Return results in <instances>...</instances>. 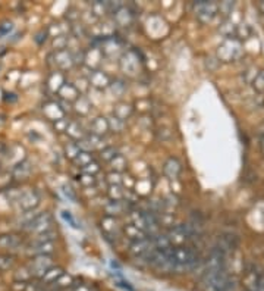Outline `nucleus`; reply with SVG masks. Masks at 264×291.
I'll return each instance as SVG.
<instances>
[{"instance_id":"obj_1","label":"nucleus","mask_w":264,"mask_h":291,"mask_svg":"<svg viewBox=\"0 0 264 291\" xmlns=\"http://www.w3.org/2000/svg\"><path fill=\"white\" fill-rule=\"evenodd\" d=\"M200 284L204 291H230L234 288V279L226 269L206 270Z\"/></svg>"},{"instance_id":"obj_2","label":"nucleus","mask_w":264,"mask_h":291,"mask_svg":"<svg viewBox=\"0 0 264 291\" xmlns=\"http://www.w3.org/2000/svg\"><path fill=\"white\" fill-rule=\"evenodd\" d=\"M174 259L176 262L175 272L178 270H194L202 265V259L197 250L188 246L174 247Z\"/></svg>"},{"instance_id":"obj_3","label":"nucleus","mask_w":264,"mask_h":291,"mask_svg":"<svg viewBox=\"0 0 264 291\" xmlns=\"http://www.w3.org/2000/svg\"><path fill=\"white\" fill-rule=\"evenodd\" d=\"M242 55H244V47L240 39L236 37L226 39L218 49V58L222 62H234L240 59Z\"/></svg>"},{"instance_id":"obj_4","label":"nucleus","mask_w":264,"mask_h":291,"mask_svg":"<svg viewBox=\"0 0 264 291\" xmlns=\"http://www.w3.org/2000/svg\"><path fill=\"white\" fill-rule=\"evenodd\" d=\"M26 232L30 234H34V235H40L44 234L50 229H53V216L48 213V212H44V213H38L30 224L24 228Z\"/></svg>"},{"instance_id":"obj_5","label":"nucleus","mask_w":264,"mask_h":291,"mask_svg":"<svg viewBox=\"0 0 264 291\" xmlns=\"http://www.w3.org/2000/svg\"><path fill=\"white\" fill-rule=\"evenodd\" d=\"M194 12L201 23L208 24L218 17L219 6H218V3H213V2H197L194 5Z\"/></svg>"},{"instance_id":"obj_6","label":"nucleus","mask_w":264,"mask_h":291,"mask_svg":"<svg viewBox=\"0 0 264 291\" xmlns=\"http://www.w3.org/2000/svg\"><path fill=\"white\" fill-rule=\"evenodd\" d=\"M50 268H53L52 256H34L26 265V269L30 270L31 276L37 279H40Z\"/></svg>"},{"instance_id":"obj_7","label":"nucleus","mask_w":264,"mask_h":291,"mask_svg":"<svg viewBox=\"0 0 264 291\" xmlns=\"http://www.w3.org/2000/svg\"><path fill=\"white\" fill-rule=\"evenodd\" d=\"M16 206L22 212H28V210H34L38 204H40V194L36 190H26V191H21L20 197L16 199Z\"/></svg>"},{"instance_id":"obj_8","label":"nucleus","mask_w":264,"mask_h":291,"mask_svg":"<svg viewBox=\"0 0 264 291\" xmlns=\"http://www.w3.org/2000/svg\"><path fill=\"white\" fill-rule=\"evenodd\" d=\"M154 248L156 247H154L153 241H152V237H147L144 240L132 241L130 251H131L136 259H144L146 256H148L153 251Z\"/></svg>"},{"instance_id":"obj_9","label":"nucleus","mask_w":264,"mask_h":291,"mask_svg":"<svg viewBox=\"0 0 264 291\" xmlns=\"http://www.w3.org/2000/svg\"><path fill=\"white\" fill-rule=\"evenodd\" d=\"M24 246V241L20 235L16 234H3L0 235V248L9 250V251H16Z\"/></svg>"},{"instance_id":"obj_10","label":"nucleus","mask_w":264,"mask_h":291,"mask_svg":"<svg viewBox=\"0 0 264 291\" xmlns=\"http://www.w3.org/2000/svg\"><path fill=\"white\" fill-rule=\"evenodd\" d=\"M106 213L108 216H114V215H120L126 210H132V203L126 202V200H110L106 204Z\"/></svg>"},{"instance_id":"obj_11","label":"nucleus","mask_w":264,"mask_h":291,"mask_svg":"<svg viewBox=\"0 0 264 291\" xmlns=\"http://www.w3.org/2000/svg\"><path fill=\"white\" fill-rule=\"evenodd\" d=\"M54 251V244L53 243H36L26 247V253L32 256H50Z\"/></svg>"},{"instance_id":"obj_12","label":"nucleus","mask_w":264,"mask_h":291,"mask_svg":"<svg viewBox=\"0 0 264 291\" xmlns=\"http://www.w3.org/2000/svg\"><path fill=\"white\" fill-rule=\"evenodd\" d=\"M182 171V165L180 162L176 159V157H169L166 162H164V166H163V172L164 175L169 179H176L178 175L180 174Z\"/></svg>"},{"instance_id":"obj_13","label":"nucleus","mask_w":264,"mask_h":291,"mask_svg":"<svg viewBox=\"0 0 264 291\" xmlns=\"http://www.w3.org/2000/svg\"><path fill=\"white\" fill-rule=\"evenodd\" d=\"M54 65L60 69H66V68H70L75 62H74V58H72V53L65 49V50H59L56 52L54 55Z\"/></svg>"},{"instance_id":"obj_14","label":"nucleus","mask_w":264,"mask_h":291,"mask_svg":"<svg viewBox=\"0 0 264 291\" xmlns=\"http://www.w3.org/2000/svg\"><path fill=\"white\" fill-rule=\"evenodd\" d=\"M43 112L44 115H46L50 121H53V122H56V121H59V119H62V118L65 116L64 109H62L60 105L56 103V102H48V103L43 108Z\"/></svg>"},{"instance_id":"obj_15","label":"nucleus","mask_w":264,"mask_h":291,"mask_svg":"<svg viewBox=\"0 0 264 291\" xmlns=\"http://www.w3.org/2000/svg\"><path fill=\"white\" fill-rule=\"evenodd\" d=\"M32 172V166L28 160H21L18 162L14 169H12V175L15 179H26Z\"/></svg>"},{"instance_id":"obj_16","label":"nucleus","mask_w":264,"mask_h":291,"mask_svg":"<svg viewBox=\"0 0 264 291\" xmlns=\"http://www.w3.org/2000/svg\"><path fill=\"white\" fill-rule=\"evenodd\" d=\"M90 84L97 87V89H106L110 84V78L102 71H94V72H91Z\"/></svg>"},{"instance_id":"obj_17","label":"nucleus","mask_w":264,"mask_h":291,"mask_svg":"<svg viewBox=\"0 0 264 291\" xmlns=\"http://www.w3.org/2000/svg\"><path fill=\"white\" fill-rule=\"evenodd\" d=\"M90 130H91V134L97 135V137H103V135L109 131L108 119H104V118H96V119L91 122Z\"/></svg>"},{"instance_id":"obj_18","label":"nucleus","mask_w":264,"mask_h":291,"mask_svg":"<svg viewBox=\"0 0 264 291\" xmlns=\"http://www.w3.org/2000/svg\"><path fill=\"white\" fill-rule=\"evenodd\" d=\"M65 273V270L62 268H59V266H53V268H50L46 273H44L43 276L40 278V284L46 287V285H50V284H53L60 275H64Z\"/></svg>"},{"instance_id":"obj_19","label":"nucleus","mask_w":264,"mask_h":291,"mask_svg":"<svg viewBox=\"0 0 264 291\" xmlns=\"http://www.w3.org/2000/svg\"><path fill=\"white\" fill-rule=\"evenodd\" d=\"M59 94L62 96V99H64V102H72V100H78L80 99V91L78 89L75 87V86H72V84H64V87L59 90Z\"/></svg>"},{"instance_id":"obj_20","label":"nucleus","mask_w":264,"mask_h":291,"mask_svg":"<svg viewBox=\"0 0 264 291\" xmlns=\"http://www.w3.org/2000/svg\"><path fill=\"white\" fill-rule=\"evenodd\" d=\"M66 134L69 135L70 138H74V140H82L84 137H86V131H84V128L80 125V122H76V121H70L69 124H68V128H66Z\"/></svg>"},{"instance_id":"obj_21","label":"nucleus","mask_w":264,"mask_h":291,"mask_svg":"<svg viewBox=\"0 0 264 291\" xmlns=\"http://www.w3.org/2000/svg\"><path fill=\"white\" fill-rule=\"evenodd\" d=\"M130 216H131V222L134 226H136L138 229L147 232V222H146V215L142 210H135L132 209L130 212Z\"/></svg>"},{"instance_id":"obj_22","label":"nucleus","mask_w":264,"mask_h":291,"mask_svg":"<svg viewBox=\"0 0 264 291\" xmlns=\"http://www.w3.org/2000/svg\"><path fill=\"white\" fill-rule=\"evenodd\" d=\"M64 84H65V77H64L62 72L56 71V72H53L50 75V78H48V87L50 89L59 91V90L64 87Z\"/></svg>"},{"instance_id":"obj_23","label":"nucleus","mask_w":264,"mask_h":291,"mask_svg":"<svg viewBox=\"0 0 264 291\" xmlns=\"http://www.w3.org/2000/svg\"><path fill=\"white\" fill-rule=\"evenodd\" d=\"M102 228H103L104 234H106L108 237H110V235L116 234V231H118V221H116L113 216H106V218L102 221Z\"/></svg>"},{"instance_id":"obj_24","label":"nucleus","mask_w":264,"mask_h":291,"mask_svg":"<svg viewBox=\"0 0 264 291\" xmlns=\"http://www.w3.org/2000/svg\"><path fill=\"white\" fill-rule=\"evenodd\" d=\"M125 234H126V237H130V238L134 240V241H138V240H144V238H147V232H144V231L138 229L136 226H134L132 224L125 226Z\"/></svg>"},{"instance_id":"obj_25","label":"nucleus","mask_w":264,"mask_h":291,"mask_svg":"<svg viewBox=\"0 0 264 291\" xmlns=\"http://www.w3.org/2000/svg\"><path fill=\"white\" fill-rule=\"evenodd\" d=\"M152 241H153L154 247H156L157 250H164V248L172 246L166 234H153Z\"/></svg>"},{"instance_id":"obj_26","label":"nucleus","mask_w":264,"mask_h":291,"mask_svg":"<svg viewBox=\"0 0 264 291\" xmlns=\"http://www.w3.org/2000/svg\"><path fill=\"white\" fill-rule=\"evenodd\" d=\"M91 162H94V156L90 152H82V150L78 153V156L74 159V163L81 166V168L88 165V163H91Z\"/></svg>"},{"instance_id":"obj_27","label":"nucleus","mask_w":264,"mask_h":291,"mask_svg":"<svg viewBox=\"0 0 264 291\" xmlns=\"http://www.w3.org/2000/svg\"><path fill=\"white\" fill-rule=\"evenodd\" d=\"M15 265V257L12 254H0V270H9Z\"/></svg>"},{"instance_id":"obj_28","label":"nucleus","mask_w":264,"mask_h":291,"mask_svg":"<svg viewBox=\"0 0 264 291\" xmlns=\"http://www.w3.org/2000/svg\"><path fill=\"white\" fill-rule=\"evenodd\" d=\"M56 237H58V234H56L53 229H50V231H47V232H44V234L36 235L34 241H36V243H53V241L56 240Z\"/></svg>"},{"instance_id":"obj_29","label":"nucleus","mask_w":264,"mask_h":291,"mask_svg":"<svg viewBox=\"0 0 264 291\" xmlns=\"http://www.w3.org/2000/svg\"><path fill=\"white\" fill-rule=\"evenodd\" d=\"M135 187H136V196H138V194L146 196V194H148V193L152 191V182H150V181L141 179V181H138V182L135 184Z\"/></svg>"},{"instance_id":"obj_30","label":"nucleus","mask_w":264,"mask_h":291,"mask_svg":"<svg viewBox=\"0 0 264 291\" xmlns=\"http://www.w3.org/2000/svg\"><path fill=\"white\" fill-rule=\"evenodd\" d=\"M110 165H112V168L114 169V172H120V171H124V169L126 168V160H125V157L124 156L118 155L114 159L110 160Z\"/></svg>"},{"instance_id":"obj_31","label":"nucleus","mask_w":264,"mask_h":291,"mask_svg":"<svg viewBox=\"0 0 264 291\" xmlns=\"http://www.w3.org/2000/svg\"><path fill=\"white\" fill-rule=\"evenodd\" d=\"M108 124H109V130H113L116 133H120L124 130V127H125V122L122 119L116 118L114 115L110 119H108Z\"/></svg>"},{"instance_id":"obj_32","label":"nucleus","mask_w":264,"mask_h":291,"mask_svg":"<svg viewBox=\"0 0 264 291\" xmlns=\"http://www.w3.org/2000/svg\"><path fill=\"white\" fill-rule=\"evenodd\" d=\"M109 196L112 200H122L125 196V191L120 185H109Z\"/></svg>"},{"instance_id":"obj_33","label":"nucleus","mask_w":264,"mask_h":291,"mask_svg":"<svg viewBox=\"0 0 264 291\" xmlns=\"http://www.w3.org/2000/svg\"><path fill=\"white\" fill-rule=\"evenodd\" d=\"M38 213H36L34 210H28V212H22L21 216L18 218V224H21L22 228H25L26 225L30 224Z\"/></svg>"},{"instance_id":"obj_34","label":"nucleus","mask_w":264,"mask_h":291,"mask_svg":"<svg viewBox=\"0 0 264 291\" xmlns=\"http://www.w3.org/2000/svg\"><path fill=\"white\" fill-rule=\"evenodd\" d=\"M81 150H80V147L76 146V143H68L65 147V153L66 156L69 157V159H75V157L78 156V153H80Z\"/></svg>"},{"instance_id":"obj_35","label":"nucleus","mask_w":264,"mask_h":291,"mask_svg":"<svg viewBox=\"0 0 264 291\" xmlns=\"http://www.w3.org/2000/svg\"><path fill=\"white\" fill-rule=\"evenodd\" d=\"M81 171H82V174H87V175H96L97 172H100V165L97 162H91L86 166H82Z\"/></svg>"},{"instance_id":"obj_36","label":"nucleus","mask_w":264,"mask_h":291,"mask_svg":"<svg viewBox=\"0 0 264 291\" xmlns=\"http://www.w3.org/2000/svg\"><path fill=\"white\" fill-rule=\"evenodd\" d=\"M119 153H118V150L114 149V147H106V149H103V152H102V159L103 160H106V162H110L112 159H114V157L118 156Z\"/></svg>"},{"instance_id":"obj_37","label":"nucleus","mask_w":264,"mask_h":291,"mask_svg":"<svg viewBox=\"0 0 264 291\" xmlns=\"http://www.w3.org/2000/svg\"><path fill=\"white\" fill-rule=\"evenodd\" d=\"M252 86H254V89L257 90V91L263 93L264 91V71H260V72L257 74V77H256V78H254V81H252Z\"/></svg>"},{"instance_id":"obj_38","label":"nucleus","mask_w":264,"mask_h":291,"mask_svg":"<svg viewBox=\"0 0 264 291\" xmlns=\"http://www.w3.org/2000/svg\"><path fill=\"white\" fill-rule=\"evenodd\" d=\"M218 6H219V12L223 14V15H229L232 12V9H234V3L232 2H223V3H220Z\"/></svg>"},{"instance_id":"obj_39","label":"nucleus","mask_w":264,"mask_h":291,"mask_svg":"<svg viewBox=\"0 0 264 291\" xmlns=\"http://www.w3.org/2000/svg\"><path fill=\"white\" fill-rule=\"evenodd\" d=\"M68 124H69V121H68L66 118H62V119H59V121L54 122V130H56L58 133H66Z\"/></svg>"},{"instance_id":"obj_40","label":"nucleus","mask_w":264,"mask_h":291,"mask_svg":"<svg viewBox=\"0 0 264 291\" xmlns=\"http://www.w3.org/2000/svg\"><path fill=\"white\" fill-rule=\"evenodd\" d=\"M108 179H109L110 185H120L122 182V175L119 172H112L108 175Z\"/></svg>"},{"instance_id":"obj_41","label":"nucleus","mask_w":264,"mask_h":291,"mask_svg":"<svg viewBox=\"0 0 264 291\" xmlns=\"http://www.w3.org/2000/svg\"><path fill=\"white\" fill-rule=\"evenodd\" d=\"M80 182H81L82 185L88 187V185H92V184L96 182V178H94V175H87V174H84V175L80 178Z\"/></svg>"},{"instance_id":"obj_42","label":"nucleus","mask_w":264,"mask_h":291,"mask_svg":"<svg viewBox=\"0 0 264 291\" xmlns=\"http://www.w3.org/2000/svg\"><path fill=\"white\" fill-rule=\"evenodd\" d=\"M72 291H98L96 285H88V284H80Z\"/></svg>"},{"instance_id":"obj_43","label":"nucleus","mask_w":264,"mask_h":291,"mask_svg":"<svg viewBox=\"0 0 264 291\" xmlns=\"http://www.w3.org/2000/svg\"><path fill=\"white\" fill-rule=\"evenodd\" d=\"M62 215H64V218H65L66 221H69V224L72 225L74 228H78V225H76V222H75V219H74V216L70 215V212H62Z\"/></svg>"},{"instance_id":"obj_44","label":"nucleus","mask_w":264,"mask_h":291,"mask_svg":"<svg viewBox=\"0 0 264 291\" xmlns=\"http://www.w3.org/2000/svg\"><path fill=\"white\" fill-rule=\"evenodd\" d=\"M262 150H263L264 153V137H262Z\"/></svg>"}]
</instances>
